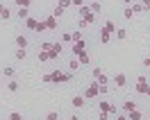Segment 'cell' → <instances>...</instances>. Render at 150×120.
<instances>
[{
    "instance_id": "cell-4",
    "label": "cell",
    "mask_w": 150,
    "mask_h": 120,
    "mask_svg": "<svg viewBox=\"0 0 150 120\" xmlns=\"http://www.w3.org/2000/svg\"><path fill=\"white\" fill-rule=\"evenodd\" d=\"M98 95H100V86H98L96 82H91L89 86H86V91H84V98L86 100H93V98H98Z\"/></svg>"
},
{
    "instance_id": "cell-29",
    "label": "cell",
    "mask_w": 150,
    "mask_h": 120,
    "mask_svg": "<svg viewBox=\"0 0 150 120\" xmlns=\"http://www.w3.org/2000/svg\"><path fill=\"white\" fill-rule=\"evenodd\" d=\"M62 41H64V43H73V36H71V32H64V34H62Z\"/></svg>"
},
{
    "instance_id": "cell-28",
    "label": "cell",
    "mask_w": 150,
    "mask_h": 120,
    "mask_svg": "<svg viewBox=\"0 0 150 120\" xmlns=\"http://www.w3.org/2000/svg\"><path fill=\"white\" fill-rule=\"evenodd\" d=\"M52 16H55V18H62V16H64V9H62V7L57 5V7H55V11H52Z\"/></svg>"
},
{
    "instance_id": "cell-24",
    "label": "cell",
    "mask_w": 150,
    "mask_h": 120,
    "mask_svg": "<svg viewBox=\"0 0 150 120\" xmlns=\"http://www.w3.org/2000/svg\"><path fill=\"white\" fill-rule=\"evenodd\" d=\"M25 57H28V52H25V48H18V50H16V59H18V61H23Z\"/></svg>"
},
{
    "instance_id": "cell-38",
    "label": "cell",
    "mask_w": 150,
    "mask_h": 120,
    "mask_svg": "<svg viewBox=\"0 0 150 120\" xmlns=\"http://www.w3.org/2000/svg\"><path fill=\"white\" fill-rule=\"evenodd\" d=\"M50 48H52V43H50V41H46V43H41V50H48V52H50Z\"/></svg>"
},
{
    "instance_id": "cell-20",
    "label": "cell",
    "mask_w": 150,
    "mask_h": 120,
    "mask_svg": "<svg viewBox=\"0 0 150 120\" xmlns=\"http://www.w3.org/2000/svg\"><path fill=\"white\" fill-rule=\"evenodd\" d=\"M86 14H91V7H89V5H82V7H80V18H84Z\"/></svg>"
},
{
    "instance_id": "cell-10",
    "label": "cell",
    "mask_w": 150,
    "mask_h": 120,
    "mask_svg": "<svg viewBox=\"0 0 150 120\" xmlns=\"http://www.w3.org/2000/svg\"><path fill=\"white\" fill-rule=\"evenodd\" d=\"M103 32H107V34H116V23L114 20H107L103 25Z\"/></svg>"
},
{
    "instance_id": "cell-32",
    "label": "cell",
    "mask_w": 150,
    "mask_h": 120,
    "mask_svg": "<svg viewBox=\"0 0 150 120\" xmlns=\"http://www.w3.org/2000/svg\"><path fill=\"white\" fill-rule=\"evenodd\" d=\"M16 5H18V7H30L32 0H16Z\"/></svg>"
},
{
    "instance_id": "cell-6",
    "label": "cell",
    "mask_w": 150,
    "mask_h": 120,
    "mask_svg": "<svg viewBox=\"0 0 150 120\" xmlns=\"http://www.w3.org/2000/svg\"><path fill=\"white\" fill-rule=\"evenodd\" d=\"M134 91L141 93V95H150V84H148V82H137Z\"/></svg>"
},
{
    "instance_id": "cell-23",
    "label": "cell",
    "mask_w": 150,
    "mask_h": 120,
    "mask_svg": "<svg viewBox=\"0 0 150 120\" xmlns=\"http://www.w3.org/2000/svg\"><path fill=\"white\" fill-rule=\"evenodd\" d=\"M132 11H134V16H137V14H143V5H141V2H137V5H132Z\"/></svg>"
},
{
    "instance_id": "cell-17",
    "label": "cell",
    "mask_w": 150,
    "mask_h": 120,
    "mask_svg": "<svg viewBox=\"0 0 150 120\" xmlns=\"http://www.w3.org/2000/svg\"><path fill=\"white\" fill-rule=\"evenodd\" d=\"M141 118H143V113H141V111H137V109L127 113V120H141Z\"/></svg>"
},
{
    "instance_id": "cell-2",
    "label": "cell",
    "mask_w": 150,
    "mask_h": 120,
    "mask_svg": "<svg viewBox=\"0 0 150 120\" xmlns=\"http://www.w3.org/2000/svg\"><path fill=\"white\" fill-rule=\"evenodd\" d=\"M25 27L32 29V32H46L43 20H37V18H32V16H28V18H25Z\"/></svg>"
},
{
    "instance_id": "cell-16",
    "label": "cell",
    "mask_w": 150,
    "mask_h": 120,
    "mask_svg": "<svg viewBox=\"0 0 150 120\" xmlns=\"http://www.w3.org/2000/svg\"><path fill=\"white\" fill-rule=\"evenodd\" d=\"M96 84H98V86H107V84H109V77H107V75H100V77H98V79H93Z\"/></svg>"
},
{
    "instance_id": "cell-7",
    "label": "cell",
    "mask_w": 150,
    "mask_h": 120,
    "mask_svg": "<svg viewBox=\"0 0 150 120\" xmlns=\"http://www.w3.org/2000/svg\"><path fill=\"white\" fill-rule=\"evenodd\" d=\"M57 20H59V18H55V16L50 14V16H48V18L43 20V25H46V29H50V32H55V29H57Z\"/></svg>"
},
{
    "instance_id": "cell-39",
    "label": "cell",
    "mask_w": 150,
    "mask_h": 120,
    "mask_svg": "<svg viewBox=\"0 0 150 120\" xmlns=\"http://www.w3.org/2000/svg\"><path fill=\"white\" fill-rule=\"evenodd\" d=\"M71 5H75V7H82V5H84V0H71Z\"/></svg>"
},
{
    "instance_id": "cell-14",
    "label": "cell",
    "mask_w": 150,
    "mask_h": 120,
    "mask_svg": "<svg viewBox=\"0 0 150 120\" xmlns=\"http://www.w3.org/2000/svg\"><path fill=\"white\" fill-rule=\"evenodd\" d=\"M89 7H91V11H93L96 16H98V14H100V11H103V5H100V2H98V0H93V2H91V5H89Z\"/></svg>"
},
{
    "instance_id": "cell-19",
    "label": "cell",
    "mask_w": 150,
    "mask_h": 120,
    "mask_svg": "<svg viewBox=\"0 0 150 120\" xmlns=\"http://www.w3.org/2000/svg\"><path fill=\"white\" fill-rule=\"evenodd\" d=\"M116 39H118V41H125V39H127V29H125V27L116 29Z\"/></svg>"
},
{
    "instance_id": "cell-31",
    "label": "cell",
    "mask_w": 150,
    "mask_h": 120,
    "mask_svg": "<svg viewBox=\"0 0 150 120\" xmlns=\"http://www.w3.org/2000/svg\"><path fill=\"white\" fill-rule=\"evenodd\" d=\"M68 68H71V70H77V68H80V61H77V57H73V61L68 64Z\"/></svg>"
},
{
    "instance_id": "cell-36",
    "label": "cell",
    "mask_w": 150,
    "mask_h": 120,
    "mask_svg": "<svg viewBox=\"0 0 150 120\" xmlns=\"http://www.w3.org/2000/svg\"><path fill=\"white\" fill-rule=\"evenodd\" d=\"M46 120H59V116H57V111H50L46 116Z\"/></svg>"
},
{
    "instance_id": "cell-37",
    "label": "cell",
    "mask_w": 150,
    "mask_h": 120,
    "mask_svg": "<svg viewBox=\"0 0 150 120\" xmlns=\"http://www.w3.org/2000/svg\"><path fill=\"white\" fill-rule=\"evenodd\" d=\"M57 5H59V7H62V9H66V7H71V0H59V2H57Z\"/></svg>"
},
{
    "instance_id": "cell-42",
    "label": "cell",
    "mask_w": 150,
    "mask_h": 120,
    "mask_svg": "<svg viewBox=\"0 0 150 120\" xmlns=\"http://www.w3.org/2000/svg\"><path fill=\"white\" fill-rule=\"evenodd\" d=\"M116 120H127V113L125 116H116Z\"/></svg>"
},
{
    "instance_id": "cell-43",
    "label": "cell",
    "mask_w": 150,
    "mask_h": 120,
    "mask_svg": "<svg viewBox=\"0 0 150 120\" xmlns=\"http://www.w3.org/2000/svg\"><path fill=\"white\" fill-rule=\"evenodd\" d=\"M68 120H80V118H77V116H71V118H68Z\"/></svg>"
},
{
    "instance_id": "cell-5",
    "label": "cell",
    "mask_w": 150,
    "mask_h": 120,
    "mask_svg": "<svg viewBox=\"0 0 150 120\" xmlns=\"http://www.w3.org/2000/svg\"><path fill=\"white\" fill-rule=\"evenodd\" d=\"M82 52H86V41H84V39L77 41V43H73V57L82 55Z\"/></svg>"
},
{
    "instance_id": "cell-8",
    "label": "cell",
    "mask_w": 150,
    "mask_h": 120,
    "mask_svg": "<svg viewBox=\"0 0 150 120\" xmlns=\"http://www.w3.org/2000/svg\"><path fill=\"white\" fill-rule=\"evenodd\" d=\"M125 84H127V77H125V75H123V73L114 75V86H118V88H123Z\"/></svg>"
},
{
    "instance_id": "cell-11",
    "label": "cell",
    "mask_w": 150,
    "mask_h": 120,
    "mask_svg": "<svg viewBox=\"0 0 150 120\" xmlns=\"http://www.w3.org/2000/svg\"><path fill=\"white\" fill-rule=\"evenodd\" d=\"M16 46H18V48H28V46H30L28 36H23V34H18V36H16Z\"/></svg>"
},
{
    "instance_id": "cell-46",
    "label": "cell",
    "mask_w": 150,
    "mask_h": 120,
    "mask_svg": "<svg viewBox=\"0 0 150 120\" xmlns=\"http://www.w3.org/2000/svg\"><path fill=\"white\" fill-rule=\"evenodd\" d=\"M148 120H150V113H148Z\"/></svg>"
},
{
    "instance_id": "cell-45",
    "label": "cell",
    "mask_w": 150,
    "mask_h": 120,
    "mask_svg": "<svg viewBox=\"0 0 150 120\" xmlns=\"http://www.w3.org/2000/svg\"><path fill=\"white\" fill-rule=\"evenodd\" d=\"M148 36H150V27H148Z\"/></svg>"
},
{
    "instance_id": "cell-1",
    "label": "cell",
    "mask_w": 150,
    "mask_h": 120,
    "mask_svg": "<svg viewBox=\"0 0 150 120\" xmlns=\"http://www.w3.org/2000/svg\"><path fill=\"white\" fill-rule=\"evenodd\" d=\"M46 84H66L73 79V75L71 73H62V70H52V73H46L43 77H41Z\"/></svg>"
},
{
    "instance_id": "cell-12",
    "label": "cell",
    "mask_w": 150,
    "mask_h": 120,
    "mask_svg": "<svg viewBox=\"0 0 150 120\" xmlns=\"http://www.w3.org/2000/svg\"><path fill=\"white\" fill-rule=\"evenodd\" d=\"M134 109H137V104H134L132 100H125V102H123V111H125V113H130V111H134Z\"/></svg>"
},
{
    "instance_id": "cell-47",
    "label": "cell",
    "mask_w": 150,
    "mask_h": 120,
    "mask_svg": "<svg viewBox=\"0 0 150 120\" xmlns=\"http://www.w3.org/2000/svg\"><path fill=\"white\" fill-rule=\"evenodd\" d=\"M55 2H59V0H55Z\"/></svg>"
},
{
    "instance_id": "cell-18",
    "label": "cell",
    "mask_w": 150,
    "mask_h": 120,
    "mask_svg": "<svg viewBox=\"0 0 150 120\" xmlns=\"http://www.w3.org/2000/svg\"><path fill=\"white\" fill-rule=\"evenodd\" d=\"M16 16H18V20H21V18L25 20V18L30 16V14H28V7H18V11H16Z\"/></svg>"
},
{
    "instance_id": "cell-30",
    "label": "cell",
    "mask_w": 150,
    "mask_h": 120,
    "mask_svg": "<svg viewBox=\"0 0 150 120\" xmlns=\"http://www.w3.org/2000/svg\"><path fill=\"white\" fill-rule=\"evenodd\" d=\"M2 75H5V77H14V68H11V66L2 68Z\"/></svg>"
},
{
    "instance_id": "cell-21",
    "label": "cell",
    "mask_w": 150,
    "mask_h": 120,
    "mask_svg": "<svg viewBox=\"0 0 150 120\" xmlns=\"http://www.w3.org/2000/svg\"><path fill=\"white\" fill-rule=\"evenodd\" d=\"M109 41H112V34H107V32L100 29V43H109Z\"/></svg>"
},
{
    "instance_id": "cell-33",
    "label": "cell",
    "mask_w": 150,
    "mask_h": 120,
    "mask_svg": "<svg viewBox=\"0 0 150 120\" xmlns=\"http://www.w3.org/2000/svg\"><path fill=\"white\" fill-rule=\"evenodd\" d=\"M112 116L109 113H105V111H98V120H109Z\"/></svg>"
},
{
    "instance_id": "cell-15",
    "label": "cell",
    "mask_w": 150,
    "mask_h": 120,
    "mask_svg": "<svg viewBox=\"0 0 150 120\" xmlns=\"http://www.w3.org/2000/svg\"><path fill=\"white\" fill-rule=\"evenodd\" d=\"M77 61H80V66H86V64H91V59H89V55H86V52L77 55Z\"/></svg>"
},
{
    "instance_id": "cell-35",
    "label": "cell",
    "mask_w": 150,
    "mask_h": 120,
    "mask_svg": "<svg viewBox=\"0 0 150 120\" xmlns=\"http://www.w3.org/2000/svg\"><path fill=\"white\" fill-rule=\"evenodd\" d=\"M9 120H23V116H21L18 111H14V113H9Z\"/></svg>"
},
{
    "instance_id": "cell-13",
    "label": "cell",
    "mask_w": 150,
    "mask_h": 120,
    "mask_svg": "<svg viewBox=\"0 0 150 120\" xmlns=\"http://www.w3.org/2000/svg\"><path fill=\"white\" fill-rule=\"evenodd\" d=\"M0 18H11V9H7V7H5V5H0Z\"/></svg>"
},
{
    "instance_id": "cell-27",
    "label": "cell",
    "mask_w": 150,
    "mask_h": 120,
    "mask_svg": "<svg viewBox=\"0 0 150 120\" xmlns=\"http://www.w3.org/2000/svg\"><path fill=\"white\" fill-rule=\"evenodd\" d=\"M123 16H125L127 20H130V18H134V11H132V7H125V9H123Z\"/></svg>"
},
{
    "instance_id": "cell-44",
    "label": "cell",
    "mask_w": 150,
    "mask_h": 120,
    "mask_svg": "<svg viewBox=\"0 0 150 120\" xmlns=\"http://www.w3.org/2000/svg\"><path fill=\"white\" fill-rule=\"evenodd\" d=\"M123 2H127V5H130V2H132V0H123Z\"/></svg>"
},
{
    "instance_id": "cell-9",
    "label": "cell",
    "mask_w": 150,
    "mask_h": 120,
    "mask_svg": "<svg viewBox=\"0 0 150 120\" xmlns=\"http://www.w3.org/2000/svg\"><path fill=\"white\" fill-rule=\"evenodd\" d=\"M84 104H86V98H84V95H75V98H73V107H75V109H82Z\"/></svg>"
},
{
    "instance_id": "cell-22",
    "label": "cell",
    "mask_w": 150,
    "mask_h": 120,
    "mask_svg": "<svg viewBox=\"0 0 150 120\" xmlns=\"http://www.w3.org/2000/svg\"><path fill=\"white\" fill-rule=\"evenodd\" d=\"M39 61H50V52H48V50H41V52H39Z\"/></svg>"
},
{
    "instance_id": "cell-40",
    "label": "cell",
    "mask_w": 150,
    "mask_h": 120,
    "mask_svg": "<svg viewBox=\"0 0 150 120\" xmlns=\"http://www.w3.org/2000/svg\"><path fill=\"white\" fill-rule=\"evenodd\" d=\"M141 5H143V9H146V11H150V0H143Z\"/></svg>"
},
{
    "instance_id": "cell-34",
    "label": "cell",
    "mask_w": 150,
    "mask_h": 120,
    "mask_svg": "<svg viewBox=\"0 0 150 120\" xmlns=\"http://www.w3.org/2000/svg\"><path fill=\"white\" fill-rule=\"evenodd\" d=\"M100 75H103V70H100V68H98V66H96V68H93V73H91V77H93V79H98V77H100Z\"/></svg>"
},
{
    "instance_id": "cell-3",
    "label": "cell",
    "mask_w": 150,
    "mask_h": 120,
    "mask_svg": "<svg viewBox=\"0 0 150 120\" xmlns=\"http://www.w3.org/2000/svg\"><path fill=\"white\" fill-rule=\"evenodd\" d=\"M98 111H105V113H109V116H116V113H118L116 104H112V102H107V100L98 102Z\"/></svg>"
},
{
    "instance_id": "cell-25",
    "label": "cell",
    "mask_w": 150,
    "mask_h": 120,
    "mask_svg": "<svg viewBox=\"0 0 150 120\" xmlns=\"http://www.w3.org/2000/svg\"><path fill=\"white\" fill-rule=\"evenodd\" d=\"M7 88H9L11 93H16V91H18V82H16V79H11V82H7Z\"/></svg>"
},
{
    "instance_id": "cell-41",
    "label": "cell",
    "mask_w": 150,
    "mask_h": 120,
    "mask_svg": "<svg viewBox=\"0 0 150 120\" xmlns=\"http://www.w3.org/2000/svg\"><path fill=\"white\" fill-rule=\"evenodd\" d=\"M141 64L146 66V68H150V57H143V61H141Z\"/></svg>"
},
{
    "instance_id": "cell-26",
    "label": "cell",
    "mask_w": 150,
    "mask_h": 120,
    "mask_svg": "<svg viewBox=\"0 0 150 120\" xmlns=\"http://www.w3.org/2000/svg\"><path fill=\"white\" fill-rule=\"evenodd\" d=\"M71 36H73V43H77V41H82V29H75V32L71 34Z\"/></svg>"
}]
</instances>
